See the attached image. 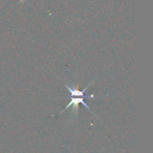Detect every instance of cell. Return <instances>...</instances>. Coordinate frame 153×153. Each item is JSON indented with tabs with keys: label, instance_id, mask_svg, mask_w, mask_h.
Returning a JSON list of instances; mask_svg holds the SVG:
<instances>
[{
	"label": "cell",
	"instance_id": "obj_1",
	"mask_svg": "<svg viewBox=\"0 0 153 153\" xmlns=\"http://www.w3.org/2000/svg\"><path fill=\"white\" fill-rule=\"evenodd\" d=\"M91 85V83L89 85H88V86L85 87V89H83L82 91H79V90H78L77 88L75 87V85H73V86H67V85H65L66 88H67V91H69V92L70 93V97H85V98H94V97H96L95 96L93 95V94H91V95H87V96H85V94H84V93L86 91V90L88 89V88H89L90 85Z\"/></svg>",
	"mask_w": 153,
	"mask_h": 153
},
{
	"label": "cell",
	"instance_id": "obj_2",
	"mask_svg": "<svg viewBox=\"0 0 153 153\" xmlns=\"http://www.w3.org/2000/svg\"><path fill=\"white\" fill-rule=\"evenodd\" d=\"M84 98H85V97H79V98H76H76H71V101H70V103L67 105V107H66L62 111H61V113H63L64 111L67 110V109L68 108H70V106H73V111H76V112H77L79 103H82V104L83 105L85 106L86 108H88V110L90 111L89 106H88V105L85 102V101H84Z\"/></svg>",
	"mask_w": 153,
	"mask_h": 153
}]
</instances>
